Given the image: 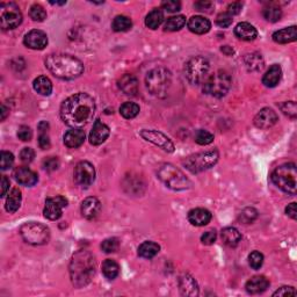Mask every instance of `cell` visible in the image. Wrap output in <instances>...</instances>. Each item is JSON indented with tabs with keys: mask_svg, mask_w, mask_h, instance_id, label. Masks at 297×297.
I'll return each mask as SVG.
<instances>
[{
	"mask_svg": "<svg viewBox=\"0 0 297 297\" xmlns=\"http://www.w3.org/2000/svg\"><path fill=\"white\" fill-rule=\"evenodd\" d=\"M95 114L94 99L87 93H76L61 106V119L66 126L81 129L87 126Z\"/></svg>",
	"mask_w": 297,
	"mask_h": 297,
	"instance_id": "6da1fadb",
	"label": "cell"
},
{
	"mask_svg": "<svg viewBox=\"0 0 297 297\" xmlns=\"http://www.w3.org/2000/svg\"><path fill=\"white\" fill-rule=\"evenodd\" d=\"M45 68L63 80L76 79L84 72V64L79 59L64 54L49 55L45 59Z\"/></svg>",
	"mask_w": 297,
	"mask_h": 297,
	"instance_id": "7a4b0ae2",
	"label": "cell"
},
{
	"mask_svg": "<svg viewBox=\"0 0 297 297\" xmlns=\"http://www.w3.org/2000/svg\"><path fill=\"white\" fill-rule=\"evenodd\" d=\"M97 263L93 254L88 251H78L73 254L71 263H70V277L72 284L77 288L87 286L93 279L95 274Z\"/></svg>",
	"mask_w": 297,
	"mask_h": 297,
	"instance_id": "3957f363",
	"label": "cell"
},
{
	"mask_svg": "<svg viewBox=\"0 0 297 297\" xmlns=\"http://www.w3.org/2000/svg\"><path fill=\"white\" fill-rule=\"evenodd\" d=\"M272 181L278 188L284 192L295 195L297 190V169L294 162H288L279 166L271 175Z\"/></svg>",
	"mask_w": 297,
	"mask_h": 297,
	"instance_id": "277c9868",
	"label": "cell"
},
{
	"mask_svg": "<svg viewBox=\"0 0 297 297\" xmlns=\"http://www.w3.org/2000/svg\"><path fill=\"white\" fill-rule=\"evenodd\" d=\"M158 179L169 189L185 190L190 188L192 182L181 169L172 164H162L157 172Z\"/></svg>",
	"mask_w": 297,
	"mask_h": 297,
	"instance_id": "5b68a950",
	"label": "cell"
},
{
	"mask_svg": "<svg viewBox=\"0 0 297 297\" xmlns=\"http://www.w3.org/2000/svg\"><path fill=\"white\" fill-rule=\"evenodd\" d=\"M172 83L171 72L165 68H155L147 74L146 85L148 91L157 98H165L167 95Z\"/></svg>",
	"mask_w": 297,
	"mask_h": 297,
	"instance_id": "8992f818",
	"label": "cell"
},
{
	"mask_svg": "<svg viewBox=\"0 0 297 297\" xmlns=\"http://www.w3.org/2000/svg\"><path fill=\"white\" fill-rule=\"evenodd\" d=\"M218 158H220V153L216 148H214V150L199 152V153L189 155L182 161V165L189 172L196 174V173L207 171V169L213 167L214 165H216Z\"/></svg>",
	"mask_w": 297,
	"mask_h": 297,
	"instance_id": "52a82bcc",
	"label": "cell"
},
{
	"mask_svg": "<svg viewBox=\"0 0 297 297\" xmlns=\"http://www.w3.org/2000/svg\"><path fill=\"white\" fill-rule=\"evenodd\" d=\"M231 87V77L226 71L218 70L204 80L203 92L210 97L223 98Z\"/></svg>",
	"mask_w": 297,
	"mask_h": 297,
	"instance_id": "ba28073f",
	"label": "cell"
},
{
	"mask_svg": "<svg viewBox=\"0 0 297 297\" xmlns=\"http://www.w3.org/2000/svg\"><path fill=\"white\" fill-rule=\"evenodd\" d=\"M210 64L207 58L195 56L190 58L185 65V76L192 85H199L207 79Z\"/></svg>",
	"mask_w": 297,
	"mask_h": 297,
	"instance_id": "9c48e42d",
	"label": "cell"
},
{
	"mask_svg": "<svg viewBox=\"0 0 297 297\" xmlns=\"http://www.w3.org/2000/svg\"><path fill=\"white\" fill-rule=\"evenodd\" d=\"M22 239L31 245H43L50 238V232L47 226L36 222L24 223L20 229Z\"/></svg>",
	"mask_w": 297,
	"mask_h": 297,
	"instance_id": "30bf717a",
	"label": "cell"
},
{
	"mask_svg": "<svg viewBox=\"0 0 297 297\" xmlns=\"http://www.w3.org/2000/svg\"><path fill=\"white\" fill-rule=\"evenodd\" d=\"M22 22V13L15 2L0 3V26L2 30L15 29Z\"/></svg>",
	"mask_w": 297,
	"mask_h": 297,
	"instance_id": "8fae6325",
	"label": "cell"
},
{
	"mask_svg": "<svg viewBox=\"0 0 297 297\" xmlns=\"http://www.w3.org/2000/svg\"><path fill=\"white\" fill-rule=\"evenodd\" d=\"M74 181L83 188H88L95 180V168L90 161H80L74 167Z\"/></svg>",
	"mask_w": 297,
	"mask_h": 297,
	"instance_id": "7c38bea8",
	"label": "cell"
},
{
	"mask_svg": "<svg viewBox=\"0 0 297 297\" xmlns=\"http://www.w3.org/2000/svg\"><path fill=\"white\" fill-rule=\"evenodd\" d=\"M140 135L142 136L147 142L154 144V146L160 148L161 150L168 152V153H172V152L174 151V144H173L172 141L162 133L158 132V130L143 129L142 132L140 133Z\"/></svg>",
	"mask_w": 297,
	"mask_h": 297,
	"instance_id": "4fadbf2b",
	"label": "cell"
},
{
	"mask_svg": "<svg viewBox=\"0 0 297 297\" xmlns=\"http://www.w3.org/2000/svg\"><path fill=\"white\" fill-rule=\"evenodd\" d=\"M68 206V200L64 196H56V197H49L45 200L44 206V217L50 221H57L62 217L63 215V208Z\"/></svg>",
	"mask_w": 297,
	"mask_h": 297,
	"instance_id": "5bb4252c",
	"label": "cell"
},
{
	"mask_svg": "<svg viewBox=\"0 0 297 297\" xmlns=\"http://www.w3.org/2000/svg\"><path fill=\"white\" fill-rule=\"evenodd\" d=\"M23 43L27 48L33 50H42L47 47L48 36L44 31L40 29H33L24 35Z\"/></svg>",
	"mask_w": 297,
	"mask_h": 297,
	"instance_id": "9a60e30c",
	"label": "cell"
},
{
	"mask_svg": "<svg viewBox=\"0 0 297 297\" xmlns=\"http://www.w3.org/2000/svg\"><path fill=\"white\" fill-rule=\"evenodd\" d=\"M278 114L272 108H263L253 120L254 126L259 129H270L278 122Z\"/></svg>",
	"mask_w": 297,
	"mask_h": 297,
	"instance_id": "2e32d148",
	"label": "cell"
},
{
	"mask_svg": "<svg viewBox=\"0 0 297 297\" xmlns=\"http://www.w3.org/2000/svg\"><path fill=\"white\" fill-rule=\"evenodd\" d=\"M109 134H111V130H109V127L106 126L105 123H102L100 120H97L94 122L93 128H92L90 133V143L92 146H100L105 142L106 140L108 139Z\"/></svg>",
	"mask_w": 297,
	"mask_h": 297,
	"instance_id": "e0dca14e",
	"label": "cell"
},
{
	"mask_svg": "<svg viewBox=\"0 0 297 297\" xmlns=\"http://www.w3.org/2000/svg\"><path fill=\"white\" fill-rule=\"evenodd\" d=\"M14 179L16 180L17 183L20 185L26 186V187H31L35 186L38 181V176L34 171H31L30 168L28 167H17L13 173Z\"/></svg>",
	"mask_w": 297,
	"mask_h": 297,
	"instance_id": "ac0fdd59",
	"label": "cell"
},
{
	"mask_svg": "<svg viewBox=\"0 0 297 297\" xmlns=\"http://www.w3.org/2000/svg\"><path fill=\"white\" fill-rule=\"evenodd\" d=\"M118 85L120 90L126 95H129V97H135L139 93V80L134 74H123L121 79L119 80Z\"/></svg>",
	"mask_w": 297,
	"mask_h": 297,
	"instance_id": "d6986e66",
	"label": "cell"
},
{
	"mask_svg": "<svg viewBox=\"0 0 297 297\" xmlns=\"http://www.w3.org/2000/svg\"><path fill=\"white\" fill-rule=\"evenodd\" d=\"M101 210V203L97 197H87L81 203V215L86 220H93Z\"/></svg>",
	"mask_w": 297,
	"mask_h": 297,
	"instance_id": "ffe728a7",
	"label": "cell"
},
{
	"mask_svg": "<svg viewBox=\"0 0 297 297\" xmlns=\"http://www.w3.org/2000/svg\"><path fill=\"white\" fill-rule=\"evenodd\" d=\"M268 287H270V281H268L266 277H263V275L253 277L252 279H250L245 285L246 292L251 295L261 294V293L266 292Z\"/></svg>",
	"mask_w": 297,
	"mask_h": 297,
	"instance_id": "44dd1931",
	"label": "cell"
},
{
	"mask_svg": "<svg viewBox=\"0 0 297 297\" xmlns=\"http://www.w3.org/2000/svg\"><path fill=\"white\" fill-rule=\"evenodd\" d=\"M187 26H188V29L192 31V33L202 35V34L208 33V31L210 30L211 23L209 20L206 19V17L195 15V16L190 17Z\"/></svg>",
	"mask_w": 297,
	"mask_h": 297,
	"instance_id": "7402d4cb",
	"label": "cell"
},
{
	"mask_svg": "<svg viewBox=\"0 0 297 297\" xmlns=\"http://www.w3.org/2000/svg\"><path fill=\"white\" fill-rule=\"evenodd\" d=\"M188 221L195 226H204L211 221V213L204 208H196L188 213Z\"/></svg>",
	"mask_w": 297,
	"mask_h": 297,
	"instance_id": "603a6c76",
	"label": "cell"
},
{
	"mask_svg": "<svg viewBox=\"0 0 297 297\" xmlns=\"http://www.w3.org/2000/svg\"><path fill=\"white\" fill-rule=\"evenodd\" d=\"M179 288L183 296H197L199 287L196 281L189 274H183L179 280Z\"/></svg>",
	"mask_w": 297,
	"mask_h": 297,
	"instance_id": "cb8c5ba5",
	"label": "cell"
},
{
	"mask_svg": "<svg viewBox=\"0 0 297 297\" xmlns=\"http://www.w3.org/2000/svg\"><path fill=\"white\" fill-rule=\"evenodd\" d=\"M235 35L239 40L253 41L258 36V31L252 24L249 22H240L235 28Z\"/></svg>",
	"mask_w": 297,
	"mask_h": 297,
	"instance_id": "d4e9b609",
	"label": "cell"
},
{
	"mask_svg": "<svg viewBox=\"0 0 297 297\" xmlns=\"http://www.w3.org/2000/svg\"><path fill=\"white\" fill-rule=\"evenodd\" d=\"M272 37H273V41L277 42V43H280V44L291 43V42L296 41L297 38V27L292 26L288 28H284V29L275 31Z\"/></svg>",
	"mask_w": 297,
	"mask_h": 297,
	"instance_id": "484cf974",
	"label": "cell"
},
{
	"mask_svg": "<svg viewBox=\"0 0 297 297\" xmlns=\"http://www.w3.org/2000/svg\"><path fill=\"white\" fill-rule=\"evenodd\" d=\"M85 141V132L81 129H71L64 135V144L69 148H77L83 146Z\"/></svg>",
	"mask_w": 297,
	"mask_h": 297,
	"instance_id": "4316f807",
	"label": "cell"
},
{
	"mask_svg": "<svg viewBox=\"0 0 297 297\" xmlns=\"http://www.w3.org/2000/svg\"><path fill=\"white\" fill-rule=\"evenodd\" d=\"M282 77V69L279 64L272 65L263 77V84L266 87H275L280 83Z\"/></svg>",
	"mask_w": 297,
	"mask_h": 297,
	"instance_id": "83f0119b",
	"label": "cell"
},
{
	"mask_svg": "<svg viewBox=\"0 0 297 297\" xmlns=\"http://www.w3.org/2000/svg\"><path fill=\"white\" fill-rule=\"evenodd\" d=\"M21 200H22L21 190L19 188H13L10 190L8 196H7L6 199V204H5L6 210L8 211L9 214L15 213V211L19 210V208L21 206Z\"/></svg>",
	"mask_w": 297,
	"mask_h": 297,
	"instance_id": "f1b7e54d",
	"label": "cell"
},
{
	"mask_svg": "<svg viewBox=\"0 0 297 297\" xmlns=\"http://www.w3.org/2000/svg\"><path fill=\"white\" fill-rule=\"evenodd\" d=\"M222 240L225 245L230 247H236L242 240V235L236 228H225L222 230Z\"/></svg>",
	"mask_w": 297,
	"mask_h": 297,
	"instance_id": "f546056e",
	"label": "cell"
},
{
	"mask_svg": "<svg viewBox=\"0 0 297 297\" xmlns=\"http://www.w3.org/2000/svg\"><path fill=\"white\" fill-rule=\"evenodd\" d=\"M246 68L249 69V71H261L265 65L263 56L258 52H252V54H247L244 58Z\"/></svg>",
	"mask_w": 297,
	"mask_h": 297,
	"instance_id": "4dcf8cb0",
	"label": "cell"
},
{
	"mask_svg": "<svg viewBox=\"0 0 297 297\" xmlns=\"http://www.w3.org/2000/svg\"><path fill=\"white\" fill-rule=\"evenodd\" d=\"M33 87L38 94L44 95V97H48V95H50L51 92H52L51 80L45 76L37 77L36 79L34 80Z\"/></svg>",
	"mask_w": 297,
	"mask_h": 297,
	"instance_id": "1f68e13d",
	"label": "cell"
},
{
	"mask_svg": "<svg viewBox=\"0 0 297 297\" xmlns=\"http://www.w3.org/2000/svg\"><path fill=\"white\" fill-rule=\"evenodd\" d=\"M160 251V246L154 242H144L139 247V256L144 259H152Z\"/></svg>",
	"mask_w": 297,
	"mask_h": 297,
	"instance_id": "d6a6232c",
	"label": "cell"
},
{
	"mask_svg": "<svg viewBox=\"0 0 297 297\" xmlns=\"http://www.w3.org/2000/svg\"><path fill=\"white\" fill-rule=\"evenodd\" d=\"M162 22H164V13L160 8L152 9L146 17V24L150 29H157Z\"/></svg>",
	"mask_w": 297,
	"mask_h": 297,
	"instance_id": "836d02e7",
	"label": "cell"
},
{
	"mask_svg": "<svg viewBox=\"0 0 297 297\" xmlns=\"http://www.w3.org/2000/svg\"><path fill=\"white\" fill-rule=\"evenodd\" d=\"M120 273V266L116 261L112 259H107L102 264V274L105 275L108 280H114Z\"/></svg>",
	"mask_w": 297,
	"mask_h": 297,
	"instance_id": "e575fe53",
	"label": "cell"
},
{
	"mask_svg": "<svg viewBox=\"0 0 297 297\" xmlns=\"http://www.w3.org/2000/svg\"><path fill=\"white\" fill-rule=\"evenodd\" d=\"M132 27H133L132 19L126 15L115 16L112 22L113 30L118 31V33H121V31H128Z\"/></svg>",
	"mask_w": 297,
	"mask_h": 297,
	"instance_id": "d590c367",
	"label": "cell"
},
{
	"mask_svg": "<svg viewBox=\"0 0 297 297\" xmlns=\"http://www.w3.org/2000/svg\"><path fill=\"white\" fill-rule=\"evenodd\" d=\"M186 24V17L183 15L171 16L165 21L164 30L166 31H176L182 29Z\"/></svg>",
	"mask_w": 297,
	"mask_h": 297,
	"instance_id": "8d00e7d4",
	"label": "cell"
},
{
	"mask_svg": "<svg viewBox=\"0 0 297 297\" xmlns=\"http://www.w3.org/2000/svg\"><path fill=\"white\" fill-rule=\"evenodd\" d=\"M120 114L127 120H132L140 114V106L135 102H125L120 107Z\"/></svg>",
	"mask_w": 297,
	"mask_h": 297,
	"instance_id": "74e56055",
	"label": "cell"
},
{
	"mask_svg": "<svg viewBox=\"0 0 297 297\" xmlns=\"http://www.w3.org/2000/svg\"><path fill=\"white\" fill-rule=\"evenodd\" d=\"M263 15L268 22H278L282 16V9L278 6L270 5L265 7L263 10Z\"/></svg>",
	"mask_w": 297,
	"mask_h": 297,
	"instance_id": "f35d334b",
	"label": "cell"
},
{
	"mask_svg": "<svg viewBox=\"0 0 297 297\" xmlns=\"http://www.w3.org/2000/svg\"><path fill=\"white\" fill-rule=\"evenodd\" d=\"M29 15L31 19L34 21H37V22H42V21L47 19V12H45L43 7L38 5V3H34V5L30 7Z\"/></svg>",
	"mask_w": 297,
	"mask_h": 297,
	"instance_id": "ab89813d",
	"label": "cell"
},
{
	"mask_svg": "<svg viewBox=\"0 0 297 297\" xmlns=\"http://www.w3.org/2000/svg\"><path fill=\"white\" fill-rule=\"evenodd\" d=\"M195 142L200 146H208L214 142V135L207 130L200 129L195 134Z\"/></svg>",
	"mask_w": 297,
	"mask_h": 297,
	"instance_id": "60d3db41",
	"label": "cell"
},
{
	"mask_svg": "<svg viewBox=\"0 0 297 297\" xmlns=\"http://www.w3.org/2000/svg\"><path fill=\"white\" fill-rule=\"evenodd\" d=\"M258 217V211L254 208H245L242 213L239 214L238 220L244 224H250Z\"/></svg>",
	"mask_w": 297,
	"mask_h": 297,
	"instance_id": "b9f144b4",
	"label": "cell"
},
{
	"mask_svg": "<svg viewBox=\"0 0 297 297\" xmlns=\"http://www.w3.org/2000/svg\"><path fill=\"white\" fill-rule=\"evenodd\" d=\"M119 246L120 243L118 238H107L102 242L101 250L104 251L105 253H114L118 251Z\"/></svg>",
	"mask_w": 297,
	"mask_h": 297,
	"instance_id": "7bdbcfd3",
	"label": "cell"
},
{
	"mask_svg": "<svg viewBox=\"0 0 297 297\" xmlns=\"http://www.w3.org/2000/svg\"><path fill=\"white\" fill-rule=\"evenodd\" d=\"M249 264L253 270H259L264 264V256L258 251H253L249 256Z\"/></svg>",
	"mask_w": 297,
	"mask_h": 297,
	"instance_id": "ee69618b",
	"label": "cell"
},
{
	"mask_svg": "<svg viewBox=\"0 0 297 297\" xmlns=\"http://www.w3.org/2000/svg\"><path fill=\"white\" fill-rule=\"evenodd\" d=\"M279 107H280L281 111L284 112V114L289 116V118H292V119L296 118L297 108H296V104L294 101L284 102V104H281L280 106H279Z\"/></svg>",
	"mask_w": 297,
	"mask_h": 297,
	"instance_id": "f6af8a7d",
	"label": "cell"
},
{
	"mask_svg": "<svg viewBox=\"0 0 297 297\" xmlns=\"http://www.w3.org/2000/svg\"><path fill=\"white\" fill-rule=\"evenodd\" d=\"M14 162V155L8 151H1V158H0V167L2 171H6L9 167H12Z\"/></svg>",
	"mask_w": 297,
	"mask_h": 297,
	"instance_id": "bcb514c9",
	"label": "cell"
},
{
	"mask_svg": "<svg viewBox=\"0 0 297 297\" xmlns=\"http://www.w3.org/2000/svg\"><path fill=\"white\" fill-rule=\"evenodd\" d=\"M232 21H233L232 15H230L228 12H224V13L218 14V16L216 19V23H217V26H220L221 28H228L231 26Z\"/></svg>",
	"mask_w": 297,
	"mask_h": 297,
	"instance_id": "7dc6e473",
	"label": "cell"
},
{
	"mask_svg": "<svg viewBox=\"0 0 297 297\" xmlns=\"http://www.w3.org/2000/svg\"><path fill=\"white\" fill-rule=\"evenodd\" d=\"M161 7L165 10H167L168 13H176L181 9V3L180 1H175V0H167V1H162Z\"/></svg>",
	"mask_w": 297,
	"mask_h": 297,
	"instance_id": "c3c4849f",
	"label": "cell"
},
{
	"mask_svg": "<svg viewBox=\"0 0 297 297\" xmlns=\"http://www.w3.org/2000/svg\"><path fill=\"white\" fill-rule=\"evenodd\" d=\"M43 167L45 171L48 172H54L59 167V160L57 157H48L44 159L43 161Z\"/></svg>",
	"mask_w": 297,
	"mask_h": 297,
	"instance_id": "681fc988",
	"label": "cell"
},
{
	"mask_svg": "<svg viewBox=\"0 0 297 297\" xmlns=\"http://www.w3.org/2000/svg\"><path fill=\"white\" fill-rule=\"evenodd\" d=\"M35 158V151L31 148H24L20 152V159L24 164H29L34 160Z\"/></svg>",
	"mask_w": 297,
	"mask_h": 297,
	"instance_id": "f907efd6",
	"label": "cell"
},
{
	"mask_svg": "<svg viewBox=\"0 0 297 297\" xmlns=\"http://www.w3.org/2000/svg\"><path fill=\"white\" fill-rule=\"evenodd\" d=\"M17 137L23 142H28L33 137V132L28 126H21L19 130H17Z\"/></svg>",
	"mask_w": 297,
	"mask_h": 297,
	"instance_id": "816d5d0a",
	"label": "cell"
},
{
	"mask_svg": "<svg viewBox=\"0 0 297 297\" xmlns=\"http://www.w3.org/2000/svg\"><path fill=\"white\" fill-rule=\"evenodd\" d=\"M217 235L215 230H210V231L204 232L202 237H201V242H202L204 245H213V244L216 242Z\"/></svg>",
	"mask_w": 297,
	"mask_h": 297,
	"instance_id": "f5cc1de1",
	"label": "cell"
},
{
	"mask_svg": "<svg viewBox=\"0 0 297 297\" xmlns=\"http://www.w3.org/2000/svg\"><path fill=\"white\" fill-rule=\"evenodd\" d=\"M194 7L200 12L211 13V9L214 8V3L211 1H197L194 3Z\"/></svg>",
	"mask_w": 297,
	"mask_h": 297,
	"instance_id": "db71d44e",
	"label": "cell"
},
{
	"mask_svg": "<svg viewBox=\"0 0 297 297\" xmlns=\"http://www.w3.org/2000/svg\"><path fill=\"white\" fill-rule=\"evenodd\" d=\"M295 296L296 295V291L294 287H288V286H285V287H281L280 289H278L277 292L274 293L273 296Z\"/></svg>",
	"mask_w": 297,
	"mask_h": 297,
	"instance_id": "11a10c76",
	"label": "cell"
},
{
	"mask_svg": "<svg viewBox=\"0 0 297 297\" xmlns=\"http://www.w3.org/2000/svg\"><path fill=\"white\" fill-rule=\"evenodd\" d=\"M242 8H243V3L242 2H232L230 3V5L228 6V12L230 15H237V14H239L240 12H242Z\"/></svg>",
	"mask_w": 297,
	"mask_h": 297,
	"instance_id": "9f6ffc18",
	"label": "cell"
},
{
	"mask_svg": "<svg viewBox=\"0 0 297 297\" xmlns=\"http://www.w3.org/2000/svg\"><path fill=\"white\" fill-rule=\"evenodd\" d=\"M38 146L43 150H47V148H50V139H49L48 134H40V136H38Z\"/></svg>",
	"mask_w": 297,
	"mask_h": 297,
	"instance_id": "6f0895ef",
	"label": "cell"
},
{
	"mask_svg": "<svg viewBox=\"0 0 297 297\" xmlns=\"http://www.w3.org/2000/svg\"><path fill=\"white\" fill-rule=\"evenodd\" d=\"M286 214H287L291 218H293V220H296V218H297V210H296V203L295 202L291 203L287 208H286Z\"/></svg>",
	"mask_w": 297,
	"mask_h": 297,
	"instance_id": "680465c9",
	"label": "cell"
},
{
	"mask_svg": "<svg viewBox=\"0 0 297 297\" xmlns=\"http://www.w3.org/2000/svg\"><path fill=\"white\" fill-rule=\"evenodd\" d=\"M9 188V180L6 175H1V197L6 195L7 190Z\"/></svg>",
	"mask_w": 297,
	"mask_h": 297,
	"instance_id": "91938a15",
	"label": "cell"
},
{
	"mask_svg": "<svg viewBox=\"0 0 297 297\" xmlns=\"http://www.w3.org/2000/svg\"><path fill=\"white\" fill-rule=\"evenodd\" d=\"M48 129H49L48 122L42 121V122L40 123V125H38V130H40V133H41V134H47Z\"/></svg>",
	"mask_w": 297,
	"mask_h": 297,
	"instance_id": "94428289",
	"label": "cell"
},
{
	"mask_svg": "<svg viewBox=\"0 0 297 297\" xmlns=\"http://www.w3.org/2000/svg\"><path fill=\"white\" fill-rule=\"evenodd\" d=\"M7 114H8V109L5 107V105H1V121L6 119Z\"/></svg>",
	"mask_w": 297,
	"mask_h": 297,
	"instance_id": "6125c7cd",
	"label": "cell"
}]
</instances>
